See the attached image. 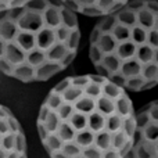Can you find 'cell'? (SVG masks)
Returning <instances> with one entry per match:
<instances>
[{
    "label": "cell",
    "instance_id": "6da1fadb",
    "mask_svg": "<svg viewBox=\"0 0 158 158\" xmlns=\"http://www.w3.org/2000/svg\"><path fill=\"white\" fill-rule=\"evenodd\" d=\"M43 104L49 114L36 121L39 139L50 158H125L137 129L131 97H93L85 87L50 90Z\"/></svg>",
    "mask_w": 158,
    "mask_h": 158
},
{
    "label": "cell",
    "instance_id": "7a4b0ae2",
    "mask_svg": "<svg viewBox=\"0 0 158 158\" xmlns=\"http://www.w3.org/2000/svg\"><path fill=\"white\" fill-rule=\"evenodd\" d=\"M97 46L104 54H115L121 61L119 74L126 79L143 75L146 65L156 63V52L150 43H136L135 40L117 42L111 33H103Z\"/></svg>",
    "mask_w": 158,
    "mask_h": 158
},
{
    "label": "cell",
    "instance_id": "3957f363",
    "mask_svg": "<svg viewBox=\"0 0 158 158\" xmlns=\"http://www.w3.org/2000/svg\"><path fill=\"white\" fill-rule=\"evenodd\" d=\"M136 123L133 146L125 158H158V119H153L142 107L136 112Z\"/></svg>",
    "mask_w": 158,
    "mask_h": 158
},
{
    "label": "cell",
    "instance_id": "277c9868",
    "mask_svg": "<svg viewBox=\"0 0 158 158\" xmlns=\"http://www.w3.org/2000/svg\"><path fill=\"white\" fill-rule=\"evenodd\" d=\"M63 2H65V0H63ZM75 2L78 3L79 8H81L79 13H82V10H85V8L97 7L103 11L104 15H107V14H114L122 10L129 0H75Z\"/></svg>",
    "mask_w": 158,
    "mask_h": 158
},
{
    "label": "cell",
    "instance_id": "5b68a950",
    "mask_svg": "<svg viewBox=\"0 0 158 158\" xmlns=\"http://www.w3.org/2000/svg\"><path fill=\"white\" fill-rule=\"evenodd\" d=\"M117 21H118L117 14H107V15L101 17V19L96 24V27L103 33H110L114 29L115 25H117Z\"/></svg>",
    "mask_w": 158,
    "mask_h": 158
},
{
    "label": "cell",
    "instance_id": "8992f818",
    "mask_svg": "<svg viewBox=\"0 0 158 158\" xmlns=\"http://www.w3.org/2000/svg\"><path fill=\"white\" fill-rule=\"evenodd\" d=\"M148 33L150 31L140 25L137 21V24L132 28V40H135L136 43H148Z\"/></svg>",
    "mask_w": 158,
    "mask_h": 158
},
{
    "label": "cell",
    "instance_id": "52a82bcc",
    "mask_svg": "<svg viewBox=\"0 0 158 158\" xmlns=\"http://www.w3.org/2000/svg\"><path fill=\"white\" fill-rule=\"evenodd\" d=\"M61 14H63V22L67 25L68 28H71L72 31L74 29H78L79 28V21H78V17H77V13L69 8H67L65 6L63 7L61 10Z\"/></svg>",
    "mask_w": 158,
    "mask_h": 158
},
{
    "label": "cell",
    "instance_id": "ba28073f",
    "mask_svg": "<svg viewBox=\"0 0 158 158\" xmlns=\"http://www.w3.org/2000/svg\"><path fill=\"white\" fill-rule=\"evenodd\" d=\"M144 85H146V79L143 77L132 78V79H128L126 90L128 92H142V90H144Z\"/></svg>",
    "mask_w": 158,
    "mask_h": 158
},
{
    "label": "cell",
    "instance_id": "9c48e42d",
    "mask_svg": "<svg viewBox=\"0 0 158 158\" xmlns=\"http://www.w3.org/2000/svg\"><path fill=\"white\" fill-rule=\"evenodd\" d=\"M89 58L92 60L93 65L103 63L104 53L101 52V49L97 46V44H90V49H89Z\"/></svg>",
    "mask_w": 158,
    "mask_h": 158
},
{
    "label": "cell",
    "instance_id": "30bf717a",
    "mask_svg": "<svg viewBox=\"0 0 158 158\" xmlns=\"http://www.w3.org/2000/svg\"><path fill=\"white\" fill-rule=\"evenodd\" d=\"M79 43H81V31L78 29H74L71 33V36H69V39L67 40V46H68V49L71 50V52H78L79 49Z\"/></svg>",
    "mask_w": 158,
    "mask_h": 158
},
{
    "label": "cell",
    "instance_id": "8fae6325",
    "mask_svg": "<svg viewBox=\"0 0 158 158\" xmlns=\"http://www.w3.org/2000/svg\"><path fill=\"white\" fill-rule=\"evenodd\" d=\"M143 78L146 81H154V79H158V64L151 63L148 65H146V68L143 69Z\"/></svg>",
    "mask_w": 158,
    "mask_h": 158
},
{
    "label": "cell",
    "instance_id": "7c38bea8",
    "mask_svg": "<svg viewBox=\"0 0 158 158\" xmlns=\"http://www.w3.org/2000/svg\"><path fill=\"white\" fill-rule=\"evenodd\" d=\"M29 0H0V11L8 10L14 7H24Z\"/></svg>",
    "mask_w": 158,
    "mask_h": 158
},
{
    "label": "cell",
    "instance_id": "4fadbf2b",
    "mask_svg": "<svg viewBox=\"0 0 158 158\" xmlns=\"http://www.w3.org/2000/svg\"><path fill=\"white\" fill-rule=\"evenodd\" d=\"M69 78H71V83L74 86L85 87L90 83V75H75V77H69Z\"/></svg>",
    "mask_w": 158,
    "mask_h": 158
},
{
    "label": "cell",
    "instance_id": "5bb4252c",
    "mask_svg": "<svg viewBox=\"0 0 158 158\" xmlns=\"http://www.w3.org/2000/svg\"><path fill=\"white\" fill-rule=\"evenodd\" d=\"M146 4H147V0H129V2L126 3V7H128L129 10L140 11L146 7Z\"/></svg>",
    "mask_w": 158,
    "mask_h": 158
},
{
    "label": "cell",
    "instance_id": "9a60e30c",
    "mask_svg": "<svg viewBox=\"0 0 158 158\" xmlns=\"http://www.w3.org/2000/svg\"><path fill=\"white\" fill-rule=\"evenodd\" d=\"M69 86H71V78H65V79H63V81L58 82V83L53 87V90L57 92V93H63L64 90H67Z\"/></svg>",
    "mask_w": 158,
    "mask_h": 158
},
{
    "label": "cell",
    "instance_id": "2e32d148",
    "mask_svg": "<svg viewBox=\"0 0 158 158\" xmlns=\"http://www.w3.org/2000/svg\"><path fill=\"white\" fill-rule=\"evenodd\" d=\"M148 43L154 47V49H158V29H151L150 33H148Z\"/></svg>",
    "mask_w": 158,
    "mask_h": 158
},
{
    "label": "cell",
    "instance_id": "e0dca14e",
    "mask_svg": "<svg viewBox=\"0 0 158 158\" xmlns=\"http://www.w3.org/2000/svg\"><path fill=\"white\" fill-rule=\"evenodd\" d=\"M101 36H103V32L97 27H94V29L90 32V44H97Z\"/></svg>",
    "mask_w": 158,
    "mask_h": 158
},
{
    "label": "cell",
    "instance_id": "ac0fdd59",
    "mask_svg": "<svg viewBox=\"0 0 158 158\" xmlns=\"http://www.w3.org/2000/svg\"><path fill=\"white\" fill-rule=\"evenodd\" d=\"M94 69H96V74L101 75V77H104V78H107V79L110 78V71H108V68H107V67L104 65L103 63L96 64V65H94Z\"/></svg>",
    "mask_w": 158,
    "mask_h": 158
},
{
    "label": "cell",
    "instance_id": "d6986e66",
    "mask_svg": "<svg viewBox=\"0 0 158 158\" xmlns=\"http://www.w3.org/2000/svg\"><path fill=\"white\" fill-rule=\"evenodd\" d=\"M75 58H77V52H71L68 56H67L65 58H64V60H63V63H61V64H63V65L67 68V67H69L72 63H74V60H75Z\"/></svg>",
    "mask_w": 158,
    "mask_h": 158
},
{
    "label": "cell",
    "instance_id": "ffe728a7",
    "mask_svg": "<svg viewBox=\"0 0 158 158\" xmlns=\"http://www.w3.org/2000/svg\"><path fill=\"white\" fill-rule=\"evenodd\" d=\"M147 8L154 13L156 15H158V2L157 0H147Z\"/></svg>",
    "mask_w": 158,
    "mask_h": 158
},
{
    "label": "cell",
    "instance_id": "44dd1931",
    "mask_svg": "<svg viewBox=\"0 0 158 158\" xmlns=\"http://www.w3.org/2000/svg\"><path fill=\"white\" fill-rule=\"evenodd\" d=\"M158 85V79H154V81H146V85H144V90H148V89H153Z\"/></svg>",
    "mask_w": 158,
    "mask_h": 158
},
{
    "label": "cell",
    "instance_id": "7402d4cb",
    "mask_svg": "<svg viewBox=\"0 0 158 158\" xmlns=\"http://www.w3.org/2000/svg\"><path fill=\"white\" fill-rule=\"evenodd\" d=\"M154 61H156V64H158V49L156 52V58H154Z\"/></svg>",
    "mask_w": 158,
    "mask_h": 158
},
{
    "label": "cell",
    "instance_id": "603a6c76",
    "mask_svg": "<svg viewBox=\"0 0 158 158\" xmlns=\"http://www.w3.org/2000/svg\"><path fill=\"white\" fill-rule=\"evenodd\" d=\"M156 29H158V15H157V19H156Z\"/></svg>",
    "mask_w": 158,
    "mask_h": 158
}]
</instances>
